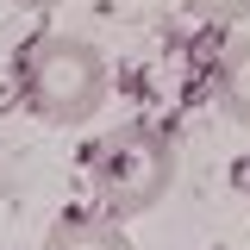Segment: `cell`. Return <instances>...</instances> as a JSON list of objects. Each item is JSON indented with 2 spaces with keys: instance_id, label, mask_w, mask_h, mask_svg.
<instances>
[{
  "instance_id": "obj_1",
  "label": "cell",
  "mask_w": 250,
  "mask_h": 250,
  "mask_svg": "<svg viewBox=\"0 0 250 250\" xmlns=\"http://www.w3.org/2000/svg\"><path fill=\"white\" fill-rule=\"evenodd\" d=\"M82 175H88V194H94L100 213L138 219V213H150L169 194V182H175V138L150 119H125L113 131L88 138Z\"/></svg>"
},
{
  "instance_id": "obj_2",
  "label": "cell",
  "mask_w": 250,
  "mask_h": 250,
  "mask_svg": "<svg viewBox=\"0 0 250 250\" xmlns=\"http://www.w3.org/2000/svg\"><path fill=\"white\" fill-rule=\"evenodd\" d=\"M19 94L44 125H88L106 106V57L88 38L44 31L19 57Z\"/></svg>"
},
{
  "instance_id": "obj_3",
  "label": "cell",
  "mask_w": 250,
  "mask_h": 250,
  "mask_svg": "<svg viewBox=\"0 0 250 250\" xmlns=\"http://www.w3.org/2000/svg\"><path fill=\"white\" fill-rule=\"evenodd\" d=\"M44 250H131L125 225L113 213H57V225L44 231Z\"/></svg>"
},
{
  "instance_id": "obj_4",
  "label": "cell",
  "mask_w": 250,
  "mask_h": 250,
  "mask_svg": "<svg viewBox=\"0 0 250 250\" xmlns=\"http://www.w3.org/2000/svg\"><path fill=\"white\" fill-rule=\"evenodd\" d=\"M213 100L231 125H250V31L225 44V57L213 69Z\"/></svg>"
},
{
  "instance_id": "obj_5",
  "label": "cell",
  "mask_w": 250,
  "mask_h": 250,
  "mask_svg": "<svg viewBox=\"0 0 250 250\" xmlns=\"http://www.w3.org/2000/svg\"><path fill=\"white\" fill-rule=\"evenodd\" d=\"M194 19H213V25H238V19H250V0H182Z\"/></svg>"
},
{
  "instance_id": "obj_6",
  "label": "cell",
  "mask_w": 250,
  "mask_h": 250,
  "mask_svg": "<svg viewBox=\"0 0 250 250\" xmlns=\"http://www.w3.org/2000/svg\"><path fill=\"white\" fill-rule=\"evenodd\" d=\"M13 6H31V13H44V6H57V0H13Z\"/></svg>"
}]
</instances>
